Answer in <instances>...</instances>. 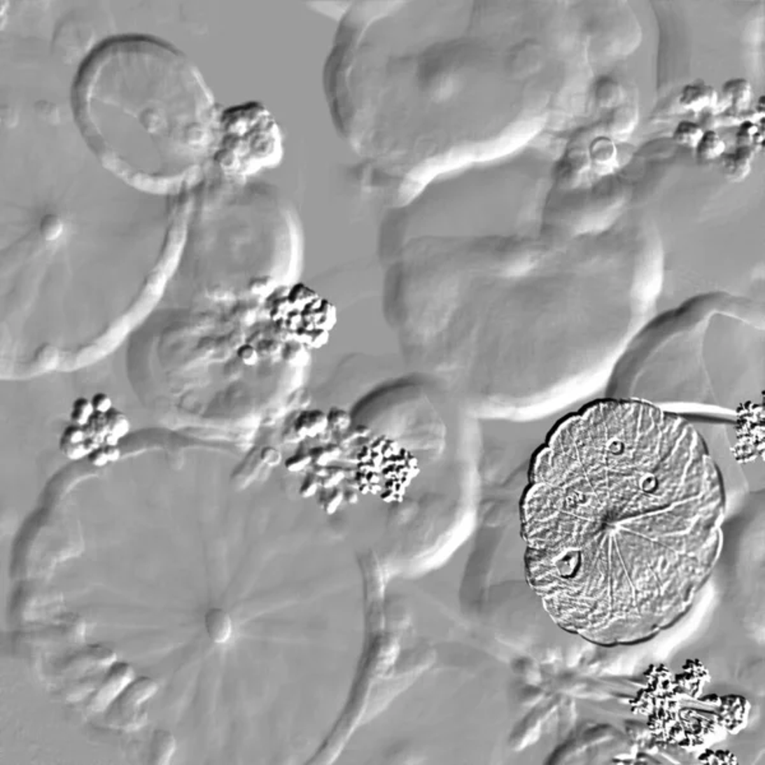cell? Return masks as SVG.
I'll list each match as a JSON object with an SVG mask.
<instances>
[{
	"label": "cell",
	"instance_id": "6da1fadb",
	"mask_svg": "<svg viewBox=\"0 0 765 765\" xmlns=\"http://www.w3.org/2000/svg\"><path fill=\"white\" fill-rule=\"evenodd\" d=\"M723 495L690 422L643 402L603 400L563 419L537 451L524 527L537 542L563 532L558 541H706L718 533Z\"/></svg>",
	"mask_w": 765,
	"mask_h": 765
},
{
	"label": "cell",
	"instance_id": "7a4b0ae2",
	"mask_svg": "<svg viewBox=\"0 0 765 765\" xmlns=\"http://www.w3.org/2000/svg\"><path fill=\"white\" fill-rule=\"evenodd\" d=\"M133 676H134V671L127 664H119L115 666L106 680L104 681V684L101 685L100 690L94 695V698L90 704V708L92 709L93 712L104 710L119 694L122 693L124 687L133 680Z\"/></svg>",
	"mask_w": 765,
	"mask_h": 765
},
{
	"label": "cell",
	"instance_id": "3957f363",
	"mask_svg": "<svg viewBox=\"0 0 765 765\" xmlns=\"http://www.w3.org/2000/svg\"><path fill=\"white\" fill-rule=\"evenodd\" d=\"M156 690H157V685L152 680L146 679V678L138 680L132 687L125 690V693L122 694L116 707L118 709H115L114 712H118L120 715L133 713L136 707H139L143 701L150 699V696L156 693Z\"/></svg>",
	"mask_w": 765,
	"mask_h": 765
},
{
	"label": "cell",
	"instance_id": "277c9868",
	"mask_svg": "<svg viewBox=\"0 0 765 765\" xmlns=\"http://www.w3.org/2000/svg\"><path fill=\"white\" fill-rule=\"evenodd\" d=\"M717 102V92L713 87L704 83H695L687 86L680 94L681 108L694 113H699L706 108H713Z\"/></svg>",
	"mask_w": 765,
	"mask_h": 765
},
{
	"label": "cell",
	"instance_id": "5b68a950",
	"mask_svg": "<svg viewBox=\"0 0 765 765\" xmlns=\"http://www.w3.org/2000/svg\"><path fill=\"white\" fill-rule=\"evenodd\" d=\"M206 629L213 642L226 643L232 633L229 614L222 608H211L206 614Z\"/></svg>",
	"mask_w": 765,
	"mask_h": 765
},
{
	"label": "cell",
	"instance_id": "8992f818",
	"mask_svg": "<svg viewBox=\"0 0 765 765\" xmlns=\"http://www.w3.org/2000/svg\"><path fill=\"white\" fill-rule=\"evenodd\" d=\"M754 150L751 147H738L734 153L724 158V172L734 180H743L751 170Z\"/></svg>",
	"mask_w": 765,
	"mask_h": 765
},
{
	"label": "cell",
	"instance_id": "52a82bcc",
	"mask_svg": "<svg viewBox=\"0 0 765 765\" xmlns=\"http://www.w3.org/2000/svg\"><path fill=\"white\" fill-rule=\"evenodd\" d=\"M175 738L170 732L164 729H157L152 738L150 745V759L155 764H167L175 751Z\"/></svg>",
	"mask_w": 765,
	"mask_h": 765
},
{
	"label": "cell",
	"instance_id": "ba28073f",
	"mask_svg": "<svg viewBox=\"0 0 765 765\" xmlns=\"http://www.w3.org/2000/svg\"><path fill=\"white\" fill-rule=\"evenodd\" d=\"M723 91L732 101L734 108L737 110L749 108L752 100V88L749 82L744 79H734L724 85Z\"/></svg>",
	"mask_w": 765,
	"mask_h": 765
},
{
	"label": "cell",
	"instance_id": "9c48e42d",
	"mask_svg": "<svg viewBox=\"0 0 765 765\" xmlns=\"http://www.w3.org/2000/svg\"><path fill=\"white\" fill-rule=\"evenodd\" d=\"M726 150V143L715 132H707L703 134L699 144L696 146L698 157L706 161H712L721 157Z\"/></svg>",
	"mask_w": 765,
	"mask_h": 765
},
{
	"label": "cell",
	"instance_id": "30bf717a",
	"mask_svg": "<svg viewBox=\"0 0 765 765\" xmlns=\"http://www.w3.org/2000/svg\"><path fill=\"white\" fill-rule=\"evenodd\" d=\"M703 130L699 125L692 122H680L673 133V141L681 146L696 148L703 138Z\"/></svg>",
	"mask_w": 765,
	"mask_h": 765
},
{
	"label": "cell",
	"instance_id": "8fae6325",
	"mask_svg": "<svg viewBox=\"0 0 765 765\" xmlns=\"http://www.w3.org/2000/svg\"><path fill=\"white\" fill-rule=\"evenodd\" d=\"M701 763L707 764H737V759L732 752L724 750H704L698 757Z\"/></svg>",
	"mask_w": 765,
	"mask_h": 765
},
{
	"label": "cell",
	"instance_id": "7c38bea8",
	"mask_svg": "<svg viewBox=\"0 0 765 765\" xmlns=\"http://www.w3.org/2000/svg\"><path fill=\"white\" fill-rule=\"evenodd\" d=\"M94 408H93L92 402L87 401L85 398H80L78 401L74 402L73 405L72 411V420L76 423H86L88 421V419L91 417L93 414Z\"/></svg>",
	"mask_w": 765,
	"mask_h": 765
},
{
	"label": "cell",
	"instance_id": "4fadbf2b",
	"mask_svg": "<svg viewBox=\"0 0 765 765\" xmlns=\"http://www.w3.org/2000/svg\"><path fill=\"white\" fill-rule=\"evenodd\" d=\"M118 457H119V451H116L114 447H108V448L93 451L91 457H90V461L92 462L93 465H106L110 461H114Z\"/></svg>",
	"mask_w": 765,
	"mask_h": 765
},
{
	"label": "cell",
	"instance_id": "5bb4252c",
	"mask_svg": "<svg viewBox=\"0 0 765 765\" xmlns=\"http://www.w3.org/2000/svg\"><path fill=\"white\" fill-rule=\"evenodd\" d=\"M757 133H758V128L754 124L745 122L737 134V141L740 147H750L751 142L754 136H757Z\"/></svg>",
	"mask_w": 765,
	"mask_h": 765
},
{
	"label": "cell",
	"instance_id": "9a60e30c",
	"mask_svg": "<svg viewBox=\"0 0 765 765\" xmlns=\"http://www.w3.org/2000/svg\"><path fill=\"white\" fill-rule=\"evenodd\" d=\"M108 423H110L108 428H110V430L113 431V434H115V435L122 437V435H124V434L128 431V420H127L124 416L119 415V412H118V414H116V412L113 414V416L110 417V422H108Z\"/></svg>",
	"mask_w": 765,
	"mask_h": 765
},
{
	"label": "cell",
	"instance_id": "2e32d148",
	"mask_svg": "<svg viewBox=\"0 0 765 765\" xmlns=\"http://www.w3.org/2000/svg\"><path fill=\"white\" fill-rule=\"evenodd\" d=\"M92 405L94 411L101 412V414H105V412H108L110 408H111V400H110V397H108L106 394H96V395L93 397Z\"/></svg>",
	"mask_w": 765,
	"mask_h": 765
},
{
	"label": "cell",
	"instance_id": "e0dca14e",
	"mask_svg": "<svg viewBox=\"0 0 765 765\" xmlns=\"http://www.w3.org/2000/svg\"><path fill=\"white\" fill-rule=\"evenodd\" d=\"M63 439L65 440L64 445H72V444H80L83 440V431L77 428V426H71L68 429L65 430Z\"/></svg>",
	"mask_w": 765,
	"mask_h": 765
},
{
	"label": "cell",
	"instance_id": "ac0fdd59",
	"mask_svg": "<svg viewBox=\"0 0 765 765\" xmlns=\"http://www.w3.org/2000/svg\"><path fill=\"white\" fill-rule=\"evenodd\" d=\"M239 355H240V358H243V361H245L246 364H254V361H255V358H257V355H255L254 350L251 349V347H248V346L243 347V349L240 350V353H239Z\"/></svg>",
	"mask_w": 765,
	"mask_h": 765
}]
</instances>
